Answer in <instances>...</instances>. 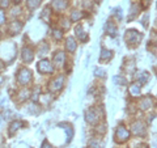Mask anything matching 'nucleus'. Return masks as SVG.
Masks as SVG:
<instances>
[{
    "instance_id": "18",
    "label": "nucleus",
    "mask_w": 157,
    "mask_h": 148,
    "mask_svg": "<svg viewBox=\"0 0 157 148\" xmlns=\"http://www.w3.org/2000/svg\"><path fill=\"white\" fill-rule=\"evenodd\" d=\"M67 49H68V51H71V53H73L76 50V42H75V39H73V38H68Z\"/></svg>"
},
{
    "instance_id": "9",
    "label": "nucleus",
    "mask_w": 157,
    "mask_h": 148,
    "mask_svg": "<svg viewBox=\"0 0 157 148\" xmlns=\"http://www.w3.org/2000/svg\"><path fill=\"white\" fill-rule=\"evenodd\" d=\"M67 6H68L67 0H54L52 2V7L55 8L56 11H64Z\"/></svg>"
},
{
    "instance_id": "21",
    "label": "nucleus",
    "mask_w": 157,
    "mask_h": 148,
    "mask_svg": "<svg viewBox=\"0 0 157 148\" xmlns=\"http://www.w3.org/2000/svg\"><path fill=\"white\" fill-rule=\"evenodd\" d=\"M82 17V13L81 12H77V11H75V12H73L72 13V21H77V20H80Z\"/></svg>"
},
{
    "instance_id": "31",
    "label": "nucleus",
    "mask_w": 157,
    "mask_h": 148,
    "mask_svg": "<svg viewBox=\"0 0 157 148\" xmlns=\"http://www.w3.org/2000/svg\"><path fill=\"white\" fill-rule=\"evenodd\" d=\"M13 2H14V3H17V4H18L20 2H21V0H13Z\"/></svg>"
},
{
    "instance_id": "16",
    "label": "nucleus",
    "mask_w": 157,
    "mask_h": 148,
    "mask_svg": "<svg viewBox=\"0 0 157 148\" xmlns=\"http://www.w3.org/2000/svg\"><path fill=\"white\" fill-rule=\"evenodd\" d=\"M21 125H22V123L18 122V121H17V122H13L12 125H11V127H9V135L12 136V135L14 134V131H17L20 127H21Z\"/></svg>"
},
{
    "instance_id": "26",
    "label": "nucleus",
    "mask_w": 157,
    "mask_h": 148,
    "mask_svg": "<svg viewBox=\"0 0 157 148\" xmlns=\"http://www.w3.org/2000/svg\"><path fill=\"white\" fill-rule=\"evenodd\" d=\"M114 14H117L118 18H122V9H114Z\"/></svg>"
},
{
    "instance_id": "3",
    "label": "nucleus",
    "mask_w": 157,
    "mask_h": 148,
    "mask_svg": "<svg viewBox=\"0 0 157 148\" xmlns=\"http://www.w3.org/2000/svg\"><path fill=\"white\" fill-rule=\"evenodd\" d=\"M17 80L21 85H25V84H28L32 80V72L29 70H26V68H24V70L20 71V73L17 75Z\"/></svg>"
},
{
    "instance_id": "6",
    "label": "nucleus",
    "mask_w": 157,
    "mask_h": 148,
    "mask_svg": "<svg viewBox=\"0 0 157 148\" xmlns=\"http://www.w3.org/2000/svg\"><path fill=\"white\" fill-rule=\"evenodd\" d=\"M98 119H100V113H98L96 109H90L86 113V121L89 123H97Z\"/></svg>"
},
{
    "instance_id": "13",
    "label": "nucleus",
    "mask_w": 157,
    "mask_h": 148,
    "mask_svg": "<svg viewBox=\"0 0 157 148\" xmlns=\"http://www.w3.org/2000/svg\"><path fill=\"white\" fill-rule=\"evenodd\" d=\"M130 93L134 97H137L140 95V87H139V84H131V87H130Z\"/></svg>"
},
{
    "instance_id": "5",
    "label": "nucleus",
    "mask_w": 157,
    "mask_h": 148,
    "mask_svg": "<svg viewBox=\"0 0 157 148\" xmlns=\"http://www.w3.org/2000/svg\"><path fill=\"white\" fill-rule=\"evenodd\" d=\"M131 131H132V134H135L136 136H141V135L145 134V129H144V126L141 122H135L134 125H132Z\"/></svg>"
},
{
    "instance_id": "8",
    "label": "nucleus",
    "mask_w": 157,
    "mask_h": 148,
    "mask_svg": "<svg viewBox=\"0 0 157 148\" xmlns=\"http://www.w3.org/2000/svg\"><path fill=\"white\" fill-rule=\"evenodd\" d=\"M33 58H34V54L32 51V49L30 47H25L22 50V59H24V62H32L33 60Z\"/></svg>"
},
{
    "instance_id": "12",
    "label": "nucleus",
    "mask_w": 157,
    "mask_h": 148,
    "mask_svg": "<svg viewBox=\"0 0 157 148\" xmlns=\"http://www.w3.org/2000/svg\"><path fill=\"white\" fill-rule=\"evenodd\" d=\"M111 56H113V53L111 51H109V50H102L101 51V55H100V60L101 62H107V60H110L111 59Z\"/></svg>"
},
{
    "instance_id": "25",
    "label": "nucleus",
    "mask_w": 157,
    "mask_h": 148,
    "mask_svg": "<svg viewBox=\"0 0 157 148\" xmlns=\"http://www.w3.org/2000/svg\"><path fill=\"white\" fill-rule=\"evenodd\" d=\"M0 6L3 8H7L9 6V0H0Z\"/></svg>"
},
{
    "instance_id": "30",
    "label": "nucleus",
    "mask_w": 157,
    "mask_h": 148,
    "mask_svg": "<svg viewBox=\"0 0 157 148\" xmlns=\"http://www.w3.org/2000/svg\"><path fill=\"white\" fill-rule=\"evenodd\" d=\"M137 148H147V146H144V144L143 146H137Z\"/></svg>"
},
{
    "instance_id": "29",
    "label": "nucleus",
    "mask_w": 157,
    "mask_h": 148,
    "mask_svg": "<svg viewBox=\"0 0 157 148\" xmlns=\"http://www.w3.org/2000/svg\"><path fill=\"white\" fill-rule=\"evenodd\" d=\"M42 148H52L48 143H43V146H42Z\"/></svg>"
},
{
    "instance_id": "7",
    "label": "nucleus",
    "mask_w": 157,
    "mask_h": 148,
    "mask_svg": "<svg viewBox=\"0 0 157 148\" xmlns=\"http://www.w3.org/2000/svg\"><path fill=\"white\" fill-rule=\"evenodd\" d=\"M63 80H64V77L63 76H59L56 80H54L52 83H51V85H50V89L51 91H54V92H56V91H59L60 88L63 87Z\"/></svg>"
},
{
    "instance_id": "11",
    "label": "nucleus",
    "mask_w": 157,
    "mask_h": 148,
    "mask_svg": "<svg viewBox=\"0 0 157 148\" xmlns=\"http://www.w3.org/2000/svg\"><path fill=\"white\" fill-rule=\"evenodd\" d=\"M21 28H22V24L21 22H18V21H13L11 25H9V32H11L12 34L14 33H18L20 30H21Z\"/></svg>"
},
{
    "instance_id": "27",
    "label": "nucleus",
    "mask_w": 157,
    "mask_h": 148,
    "mask_svg": "<svg viewBox=\"0 0 157 148\" xmlns=\"http://www.w3.org/2000/svg\"><path fill=\"white\" fill-rule=\"evenodd\" d=\"M96 75L97 76H105V73H104L102 70H96Z\"/></svg>"
},
{
    "instance_id": "10",
    "label": "nucleus",
    "mask_w": 157,
    "mask_h": 148,
    "mask_svg": "<svg viewBox=\"0 0 157 148\" xmlns=\"http://www.w3.org/2000/svg\"><path fill=\"white\" fill-rule=\"evenodd\" d=\"M54 62H55L59 67H62L63 63H64V53H63V51H58V54L54 55Z\"/></svg>"
},
{
    "instance_id": "4",
    "label": "nucleus",
    "mask_w": 157,
    "mask_h": 148,
    "mask_svg": "<svg viewBox=\"0 0 157 148\" xmlns=\"http://www.w3.org/2000/svg\"><path fill=\"white\" fill-rule=\"evenodd\" d=\"M38 71L41 72V73H50L52 72V66H51V63L48 62V60H42V62H39L38 63Z\"/></svg>"
},
{
    "instance_id": "22",
    "label": "nucleus",
    "mask_w": 157,
    "mask_h": 148,
    "mask_svg": "<svg viewBox=\"0 0 157 148\" xmlns=\"http://www.w3.org/2000/svg\"><path fill=\"white\" fill-rule=\"evenodd\" d=\"M63 37V33L60 30H54V38L55 39H62Z\"/></svg>"
},
{
    "instance_id": "24",
    "label": "nucleus",
    "mask_w": 157,
    "mask_h": 148,
    "mask_svg": "<svg viewBox=\"0 0 157 148\" xmlns=\"http://www.w3.org/2000/svg\"><path fill=\"white\" fill-rule=\"evenodd\" d=\"M4 21H6V14H4V11L0 9V25H2Z\"/></svg>"
},
{
    "instance_id": "14",
    "label": "nucleus",
    "mask_w": 157,
    "mask_h": 148,
    "mask_svg": "<svg viewBox=\"0 0 157 148\" xmlns=\"http://www.w3.org/2000/svg\"><path fill=\"white\" fill-rule=\"evenodd\" d=\"M106 32L109 33V34H111V36H115V32H117V26L114 25V22L113 21H109L106 24Z\"/></svg>"
},
{
    "instance_id": "32",
    "label": "nucleus",
    "mask_w": 157,
    "mask_h": 148,
    "mask_svg": "<svg viewBox=\"0 0 157 148\" xmlns=\"http://www.w3.org/2000/svg\"><path fill=\"white\" fill-rule=\"evenodd\" d=\"M96 2H101V0H96Z\"/></svg>"
},
{
    "instance_id": "2",
    "label": "nucleus",
    "mask_w": 157,
    "mask_h": 148,
    "mask_svg": "<svg viewBox=\"0 0 157 148\" xmlns=\"http://www.w3.org/2000/svg\"><path fill=\"white\" fill-rule=\"evenodd\" d=\"M130 138V132L126 130V127L123 126H119L117 129V132H115V140L118 143H124L126 140H128Z\"/></svg>"
},
{
    "instance_id": "20",
    "label": "nucleus",
    "mask_w": 157,
    "mask_h": 148,
    "mask_svg": "<svg viewBox=\"0 0 157 148\" xmlns=\"http://www.w3.org/2000/svg\"><path fill=\"white\" fill-rule=\"evenodd\" d=\"M39 4H41V0H28L26 6H28V8H30V9H36Z\"/></svg>"
},
{
    "instance_id": "23",
    "label": "nucleus",
    "mask_w": 157,
    "mask_h": 148,
    "mask_svg": "<svg viewBox=\"0 0 157 148\" xmlns=\"http://www.w3.org/2000/svg\"><path fill=\"white\" fill-rule=\"evenodd\" d=\"M114 80H115L117 83H122V84H121V85H123V84H126V79H124V77L117 76V77H114Z\"/></svg>"
},
{
    "instance_id": "15",
    "label": "nucleus",
    "mask_w": 157,
    "mask_h": 148,
    "mask_svg": "<svg viewBox=\"0 0 157 148\" xmlns=\"http://www.w3.org/2000/svg\"><path fill=\"white\" fill-rule=\"evenodd\" d=\"M76 36L80 38L82 42H85L86 39H88V34H85L84 32H82V28H81V26H77V28H76Z\"/></svg>"
},
{
    "instance_id": "28",
    "label": "nucleus",
    "mask_w": 157,
    "mask_h": 148,
    "mask_svg": "<svg viewBox=\"0 0 157 148\" xmlns=\"http://www.w3.org/2000/svg\"><path fill=\"white\" fill-rule=\"evenodd\" d=\"M149 3H151V0H144V4H143V8H148V6H149Z\"/></svg>"
},
{
    "instance_id": "19",
    "label": "nucleus",
    "mask_w": 157,
    "mask_h": 148,
    "mask_svg": "<svg viewBox=\"0 0 157 148\" xmlns=\"http://www.w3.org/2000/svg\"><path fill=\"white\" fill-rule=\"evenodd\" d=\"M152 105V98L151 97H145L144 100H143V102L140 103V107L143 110H145V109H148V107Z\"/></svg>"
},
{
    "instance_id": "17",
    "label": "nucleus",
    "mask_w": 157,
    "mask_h": 148,
    "mask_svg": "<svg viewBox=\"0 0 157 148\" xmlns=\"http://www.w3.org/2000/svg\"><path fill=\"white\" fill-rule=\"evenodd\" d=\"M148 77H149V73L148 72H139V75H137V79H139V81H140L141 85L147 83Z\"/></svg>"
},
{
    "instance_id": "1",
    "label": "nucleus",
    "mask_w": 157,
    "mask_h": 148,
    "mask_svg": "<svg viewBox=\"0 0 157 148\" xmlns=\"http://www.w3.org/2000/svg\"><path fill=\"white\" fill-rule=\"evenodd\" d=\"M141 37H143V36H141L140 33H137L136 30H127L124 38H126V41H127L128 45L132 42V46H136V45H139Z\"/></svg>"
}]
</instances>
